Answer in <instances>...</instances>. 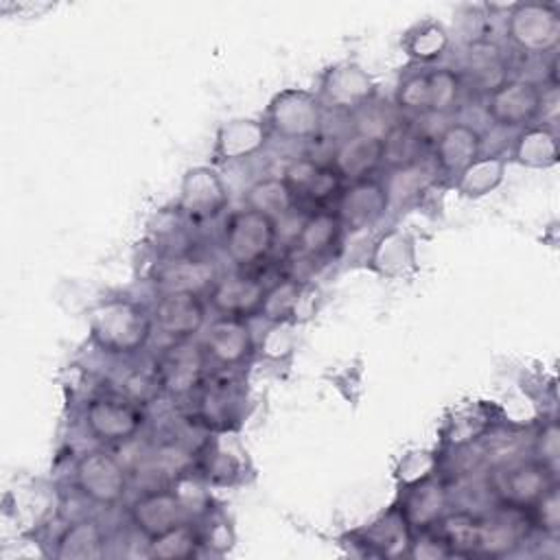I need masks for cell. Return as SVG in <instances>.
I'll return each mask as SVG.
<instances>
[{"instance_id": "1", "label": "cell", "mask_w": 560, "mask_h": 560, "mask_svg": "<svg viewBox=\"0 0 560 560\" xmlns=\"http://www.w3.org/2000/svg\"><path fill=\"white\" fill-rule=\"evenodd\" d=\"M90 330L103 352L129 357L140 352L151 339L153 319L131 300H109L92 311Z\"/></svg>"}, {"instance_id": "2", "label": "cell", "mask_w": 560, "mask_h": 560, "mask_svg": "<svg viewBox=\"0 0 560 560\" xmlns=\"http://www.w3.org/2000/svg\"><path fill=\"white\" fill-rule=\"evenodd\" d=\"M278 238V221L254 210L243 208L228 217L223 225V249L236 267H254L273 252Z\"/></svg>"}, {"instance_id": "3", "label": "cell", "mask_w": 560, "mask_h": 560, "mask_svg": "<svg viewBox=\"0 0 560 560\" xmlns=\"http://www.w3.org/2000/svg\"><path fill=\"white\" fill-rule=\"evenodd\" d=\"M324 105L319 96L306 90H282L267 107L265 125L269 133L284 140H308L319 133Z\"/></svg>"}, {"instance_id": "4", "label": "cell", "mask_w": 560, "mask_h": 560, "mask_svg": "<svg viewBox=\"0 0 560 560\" xmlns=\"http://www.w3.org/2000/svg\"><path fill=\"white\" fill-rule=\"evenodd\" d=\"M508 37L523 52H551L560 42V11L549 2H516L508 13Z\"/></svg>"}, {"instance_id": "5", "label": "cell", "mask_w": 560, "mask_h": 560, "mask_svg": "<svg viewBox=\"0 0 560 560\" xmlns=\"http://www.w3.org/2000/svg\"><path fill=\"white\" fill-rule=\"evenodd\" d=\"M83 422L88 433L98 442L118 444L138 435L144 424V413L136 400L127 396L103 394L85 405Z\"/></svg>"}, {"instance_id": "6", "label": "cell", "mask_w": 560, "mask_h": 560, "mask_svg": "<svg viewBox=\"0 0 560 560\" xmlns=\"http://www.w3.org/2000/svg\"><path fill=\"white\" fill-rule=\"evenodd\" d=\"M208 357L203 346L188 341H173L155 361V383L173 398L195 394L206 378Z\"/></svg>"}, {"instance_id": "7", "label": "cell", "mask_w": 560, "mask_h": 560, "mask_svg": "<svg viewBox=\"0 0 560 560\" xmlns=\"http://www.w3.org/2000/svg\"><path fill=\"white\" fill-rule=\"evenodd\" d=\"M77 490L96 505H116L127 490L122 464L107 451H88L74 464Z\"/></svg>"}, {"instance_id": "8", "label": "cell", "mask_w": 560, "mask_h": 560, "mask_svg": "<svg viewBox=\"0 0 560 560\" xmlns=\"http://www.w3.org/2000/svg\"><path fill=\"white\" fill-rule=\"evenodd\" d=\"M542 92L536 81L529 79H503L488 94V116L494 125L505 129L529 127L540 118Z\"/></svg>"}, {"instance_id": "9", "label": "cell", "mask_w": 560, "mask_h": 560, "mask_svg": "<svg viewBox=\"0 0 560 560\" xmlns=\"http://www.w3.org/2000/svg\"><path fill=\"white\" fill-rule=\"evenodd\" d=\"M129 518L151 540L190 521V505L177 490H149L133 501Z\"/></svg>"}, {"instance_id": "10", "label": "cell", "mask_w": 560, "mask_h": 560, "mask_svg": "<svg viewBox=\"0 0 560 560\" xmlns=\"http://www.w3.org/2000/svg\"><path fill=\"white\" fill-rule=\"evenodd\" d=\"M228 206V188L210 166L186 171L179 188V210L192 221L217 219Z\"/></svg>"}, {"instance_id": "11", "label": "cell", "mask_w": 560, "mask_h": 560, "mask_svg": "<svg viewBox=\"0 0 560 560\" xmlns=\"http://www.w3.org/2000/svg\"><path fill=\"white\" fill-rule=\"evenodd\" d=\"M151 319L171 341H188L206 324V302L197 293H160Z\"/></svg>"}, {"instance_id": "12", "label": "cell", "mask_w": 560, "mask_h": 560, "mask_svg": "<svg viewBox=\"0 0 560 560\" xmlns=\"http://www.w3.org/2000/svg\"><path fill=\"white\" fill-rule=\"evenodd\" d=\"M284 182L295 195V201H306L315 208H328L343 190L341 175L332 164H319L315 160H295L284 171Z\"/></svg>"}, {"instance_id": "13", "label": "cell", "mask_w": 560, "mask_h": 560, "mask_svg": "<svg viewBox=\"0 0 560 560\" xmlns=\"http://www.w3.org/2000/svg\"><path fill=\"white\" fill-rule=\"evenodd\" d=\"M389 197L383 182L370 177L343 186L335 212L339 214L343 230H363L374 225L387 210Z\"/></svg>"}, {"instance_id": "14", "label": "cell", "mask_w": 560, "mask_h": 560, "mask_svg": "<svg viewBox=\"0 0 560 560\" xmlns=\"http://www.w3.org/2000/svg\"><path fill=\"white\" fill-rule=\"evenodd\" d=\"M556 483V475L545 468L540 462H518L501 472L494 479V492L505 503V508L525 510L529 508L549 486Z\"/></svg>"}, {"instance_id": "15", "label": "cell", "mask_w": 560, "mask_h": 560, "mask_svg": "<svg viewBox=\"0 0 560 560\" xmlns=\"http://www.w3.org/2000/svg\"><path fill=\"white\" fill-rule=\"evenodd\" d=\"M267 287L249 273H232L217 278L208 291V304L221 317L245 319L247 315H258Z\"/></svg>"}, {"instance_id": "16", "label": "cell", "mask_w": 560, "mask_h": 560, "mask_svg": "<svg viewBox=\"0 0 560 560\" xmlns=\"http://www.w3.org/2000/svg\"><path fill=\"white\" fill-rule=\"evenodd\" d=\"M203 352L208 361L221 368H236L254 352V337L245 319L219 317L210 324L203 337Z\"/></svg>"}, {"instance_id": "17", "label": "cell", "mask_w": 560, "mask_h": 560, "mask_svg": "<svg viewBox=\"0 0 560 560\" xmlns=\"http://www.w3.org/2000/svg\"><path fill=\"white\" fill-rule=\"evenodd\" d=\"M374 81L357 63H339L330 68L322 81V105L357 112L374 98Z\"/></svg>"}, {"instance_id": "18", "label": "cell", "mask_w": 560, "mask_h": 560, "mask_svg": "<svg viewBox=\"0 0 560 560\" xmlns=\"http://www.w3.org/2000/svg\"><path fill=\"white\" fill-rule=\"evenodd\" d=\"M481 133L468 122L446 125L433 144V158L442 173L457 177L468 164L481 155Z\"/></svg>"}, {"instance_id": "19", "label": "cell", "mask_w": 560, "mask_h": 560, "mask_svg": "<svg viewBox=\"0 0 560 560\" xmlns=\"http://www.w3.org/2000/svg\"><path fill=\"white\" fill-rule=\"evenodd\" d=\"M330 164L343 182L370 179L383 166V138L354 131L339 142Z\"/></svg>"}, {"instance_id": "20", "label": "cell", "mask_w": 560, "mask_h": 560, "mask_svg": "<svg viewBox=\"0 0 560 560\" xmlns=\"http://www.w3.org/2000/svg\"><path fill=\"white\" fill-rule=\"evenodd\" d=\"M155 287L160 293H203L217 282V269L210 260L197 256H173L155 271Z\"/></svg>"}, {"instance_id": "21", "label": "cell", "mask_w": 560, "mask_h": 560, "mask_svg": "<svg viewBox=\"0 0 560 560\" xmlns=\"http://www.w3.org/2000/svg\"><path fill=\"white\" fill-rule=\"evenodd\" d=\"M269 129L265 120H254V118H238L230 120L219 127L217 140H214V162L230 164L238 160H247L256 155L269 138Z\"/></svg>"}, {"instance_id": "22", "label": "cell", "mask_w": 560, "mask_h": 560, "mask_svg": "<svg viewBox=\"0 0 560 560\" xmlns=\"http://www.w3.org/2000/svg\"><path fill=\"white\" fill-rule=\"evenodd\" d=\"M343 234V223L332 208H315L295 234V249L304 258L326 256Z\"/></svg>"}, {"instance_id": "23", "label": "cell", "mask_w": 560, "mask_h": 560, "mask_svg": "<svg viewBox=\"0 0 560 560\" xmlns=\"http://www.w3.org/2000/svg\"><path fill=\"white\" fill-rule=\"evenodd\" d=\"M438 540L446 547L448 556H479L481 518L468 512L442 514L433 525Z\"/></svg>"}, {"instance_id": "24", "label": "cell", "mask_w": 560, "mask_h": 560, "mask_svg": "<svg viewBox=\"0 0 560 560\" xmlns=\"http://www.w3.org/2000/svg\"><path fill=\"white\" fill-rule=\"evenodd\" d=\"M105 532L103 527L92 521L83 518L70 523L61 536L57 538L55 556L61 560H94L105 556Z\"/></svg>"}, {"instance_id": "25", "label": "cell", "mask_w": 560, "mask_h": 560, "mask_svg": "<svg viewBox=\"0 0 560 560\" xmlns=\"http://www.w3.org/2000/svg\"><path fill=\"white\" fill-rule=\"evenodd\" d=\"M444 505H446V492L442 483L427 477L413 483V490L409 492L402 508V518L407 521L409 527L427 532L440 521V516L444 514Z\"/></svg>"}, {"instance_id": "26", "label": "cell", "mask_w": 560, "mask_h": 560, "mask_svg": "<svg viewBox=\"0 0 560 560\" xmlns=\"http://www.w3.org/2000/svg\"><path fill=\"white\" fill-rule=\"evenodd\" d=\"M512 158L529 168H549L558 162V136L547 125L525 127L512 147Z\"/></svg>"}, {"instance_id": "27", "label": "cell", "mask_w": 560, "mask_h": 560, "mask_svg": "<svg viewBox=\"0 0 560 560\" xmlns=\"http://www.w3.org/2000/svg\"><path fill=\"white\" fill-rule=\"evenodd\" d=\"M505 168L508 162L501 155H479L455 177V188L468 199H479L499 188L505 177Z\"/></svg>"}, {"instance_id": "28", "label": "cell", "mask_w": 560, "mask_h": 560, "mask_svg": "<svg viewBox=\"0 0 560 560\" xmlns=\"http://www.w3.org/2000/svg\"><path fill=\"white\" fill-rule=\"evenodd\" d=\"M370 262L378 273H383L387 278L402 276L416 262L411 238L398 230H389L387 234H383L376 241Z\"/></svg>"}, {"instance_id": "29", "label": "cell", "mask_w": 560, "mask_h": 560, "mask_svg": "<svg viewBox=\"0 0 560 560\" xmlns=\"http://www.w3.org/2000/svg\"><path fill=\"white\" fill-rule=\"evenodd\" d=\"M247 208H254L273 221L287 217L295 208V195L284 182V177H265L249 186L245 195Z\"/></svg>"}, {"instance_id": "30", "label": "cell", "mask_w": 560, "mask_h": 560, "mask_svg": "<svg viewBox=\"0 0 560 560\" xmlns=\"http://www.w3.org/2000/svg\"><path fill=\"white\" fill-rule=\"evenodd\" d=\"M422 151H424V138L409 122L398 120L389 129V133L383 138V164H389L396 171L420 164Z\"/></svg>"}, {"instance_id": "31", "label": "cell", "mask_w": 560, "mask_h": 560, "mask_svg": "<svg viewBox=\"0 0 560 560\" xmlns=\"http://www.w3.org/2000/svg\"><path fill=\"white\" fill-rule=\"evenodd\" d=\"M448 46V33L440 22L424 20L416 24L411 31H407L402 39L405 52L420 63H431L444 55Z\"/></svg>"}, {"instance_id": "32", "label": "cell", "mask_w": 560, "mask_h": 560, "mask_svg": "<svg viewBox=\"0 0 560 560\" xmlns=\"http://www.w3.org/2000/svg\"><path fill=\"white\" fill-rule=\"evenodd\" d=\"M203 545V538L199 529L186 521L171 532L151 538L149 540V556L153 558H164V560H177V558H190L197 556L199 547Z\"/></svg>"}, {"instance_id": "33", "label": "cell", "mask_w": 560, "mask_h": 560, "mask_svg": "<svg viewBox=\"0 0 560 560\" xmlns=\"http://www.w3.org/2000/svg\"><path fill=\"white\" fill-rule=\"evenodd\" d=\"M300 295H302V282L298 278L278 280L276 284L267 287L258 315L265 317L267 322L282 324L295 313Z\"/></svg>"}, {"instance_id": "34", "label": "cell", "mask_w": 560, "mask_h": 560, "mask_svg": "<svg viewBox=\"0 0 560 560\" xmlns=\"http://www.w3.org/2000/svg\"><path fill=\"white\" fill-rule=\"evenodd\" d=\"M429 79V114H448L462 94V77L451 68L427 70Z\"/></svg>"}, {"instance_id": "35", "label": "cell", "mask_w": 560, "mask_h": 560, "mask_svg": "<svg viewBox=\"0 0 560 560\" xmlns=\"http://www.w3.org/2000/svg\"><path fill=\"white\" fill-rule=\"evenodd\" d=\"M396 105L402 112L429 114V79L427 70L407 74L396 90Z\"/></svg>"}, {"instance_id": "36", "label": "cell", "mask_w": 560, "mask_h": 560, "mask_svg": "<svg viewBox=\"0 0 560 560\" xmlns=\"http://www.w3.org/2000/svg\"><path fill=\"white\" fill-rule=\"evenodd\" d=\"M532 523L538 525L547 536L560 534V490L558 483L549 486L532 505Z\"/></svg>"}, {"instance_id": "37", "label": "cell", "mask_w": 560, "mask_h": 560, "mask_svg": "<svg viewBox=\"0 0 560 560\" xmlns=\"http://www.w3.org/2000/svg\"><path fill=\"white\" fill-rule=\"evenodd\" d=\"M534 453L536 462H540L545 468H549L553 475H558V462H560V429L556 420H549L534 440Z\"/></svg>"}]
</instances>
